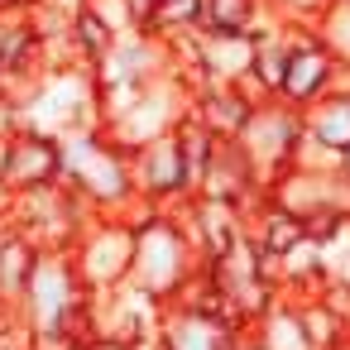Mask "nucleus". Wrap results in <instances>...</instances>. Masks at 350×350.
<instances>
[{"instance_id": "obj_1", "label": "nucleus", "mask_w": 350, "mask_h": 350, "mask_svg": "<svg viewBox=\"0 0 350 350\" xmlns=\"http://www.w3.org/2000/svg\"><path fill=\"white\" fill-rule=\"evenodd\" d=\"M206 273V259L183 221V206L173 211H149L135 226V264H130V283L139 293H149L159 307L178 302L197 278Z\"/></svg>"}, {"instance_id": "obj_2", "label": "nucleus", "mask_w": 350, "mask_h": 350, "mask_svg": "<svg viewBox=\"0 0 350 350\" xmlns=\"http://www.w3.org/2000/svg\"><path fill=\"white\" fill-rule=\"evenodd\" d=\"M63 183L96 211V216H120L135 202L130 183V154L101 130H77L63 139Z\"/></svg>"}, {"instance_id": "obj_3", "label": "nucleus", "mask_w": 350, "mask_h": 350, "mask_svg": "<svg viewBox=\"0 0 350 350\" xmlns=\"http://www.w3.org/2000/svg\"><path fill=\"white\" fill-rule=\"evenodd\" d=\"M20 125L39 130V135H53V139L92 130L96 125V72L87 63L39 72L20 96Z\"/></svg>"}, {"instance_id": "obj_4", "label": "nucleus", "mask_w": 350, "mask_h": 350, "mask_svg": "<svg viewBox=\"0 0 350 350\" xmlns=\"http://www.w3.org/2000/svg\"><path fill=\"white\" fill-rule=\"evenodd\" d=\"M68 254H72V269L87 293L125 288L130 264H135V226L120 216H92L82 226V235L68 245Z\"/></svg>"}, {"instance_id": "obj_5", "label": "nucleus", "mask_w": 350, "mask_h": 350, "mask_svg": "<svg viewBox=\"0 0 350 350\" xmlns=\"http://www.w3.org/2000/svg\"><path fill=\"white\" fill-rule=\"evenodd\" d=\"M235 144L245 149V159L254 163L259 183H273L283 168H293L297 159V144H302V111L283 106L278 96L273 101H259L254 116L245 120V130L235 135Z\"/></svg>"}, {"instance_id": "obj_6", "label": "nucleus", "mask_w": 350, "mask_h": 350, "mask_svg": "<svg viewBox=\"0 0 350 350\" xmlns=\"http://www.w3.org/2000/svg\"><path fill=\"white\" fill-rule=\"evenodd\" d=\"M130 183H135V197H144L159 211H173V206L192 202V183H187V168H183V154H178L173 135L130 149Z\"/></svg>"}, {"instance_id": "obj_7", "label": "nucleus", "mask_w": 350, "mask_h": 350, "mask_svg": "<svg viewBox=\"0 0 350 350\" xmlns=\"http://www.w3.org/2000/svg\"><path fill=\"white\" fill-rule=\"evenodd\" d=\"M345 77L350 72H340V63L326 53V44L312 29H302L297 44H293V58H288V72H283V87H278V101L293 106V111H307L326 92H336Z\"/></svg>"}, {"instance_id": "obj_8", "label": "nucleus", "mask_w": 350, "mask_h": 350, "mask_svg": "<svg viewBox=\"0 0 350 350\" xmlns=\"http://www.w3.org/2000/svg\"><path fill=\"white\" fill-rule=\"evenodd\" d=\"M245 331H250V326H245ZM235 336H240L235 326H226V321H216L211 312L187 307V302H168L163 317H159V340H163V350H230Z\"/></svg>"}, {"instance_id": "obj_9", "label": "nucleus", "mask_w": 350, "mask_h": 350, "mask_svg": "<svg viewBox=\"0 0 350 350\" xmlns=\"http://www.w3.org/2000/svg\"><path fill=\"white\" fill-rule=\"evenodd\" d=\"M39 254H44V250H39L25 230H15V226L0 230V312H15V307H20V297H25L29 278H34Z\"/></svg>"}, {"instance_id": "obj_10", "label": "nucleus", "mask_w": 350, "mask_h": 350, "mask_svg": "<svg viewBox=\"0 0 350 350\" xmlns=\"http://www.w3.org/2000/svg\"><path fill=\"white\" fill-rule=\"evenodd\" d=\"M250 336L259 350H312L307 331H302V312L288 293H278L254 321H250Z\"/></svg>"}, {"instance_id": "obj_11", "label": "nucleus", "mask_w": 350, "mask_h": 350, "mask_svg": "<svg viewBox=\"0 0 350 350\" xmlns=\"http://www.w3.org/2000/svg\"><path fill=\"white\" fill-rule=\"evenodd\" d=\"M302 125H307V135L317 144H326L331 154H345L350 149V77L336 92H326L317 106H307L302 111Z\"/></svg>"}, {"instance_id": "obj_12", "label": "nucleus", "mask_w": 350, "mask_h": 350, "mask_svg": "<svg viewBox=\"0 0 350 350\" xmlns=\"http://www.w3.org/2000/svg\"><path fill=\"white\" fill-rule=\"evenodd\" d=\"M297 312H302V331L312 340V350H350V321L326 307L321 297H293Z\"/></svg>"}, {"instance_id": "obj_13", "label": "nucleus", "mask_w": 350, "mask_h": 350, "mask_svg": "<svg viewBox=\"0 0 350 350\" xmlns=\"http://www.w3.org/2000/svg\"><path fill=\"white\" fill-rule=\"evenodd\" d=\"M264 25L259 0H206L202 5V34H254Z\"/></svg>"}, {"instance_id": "obj_14", "label": "nucleus", "mask_w": 350, "mask_h": 350, "mask_svg": "<svg viewBox=\"0 0 350 350\" xmlns=\"http://www.w3.org/2000/svg\"><path fill=\"white\" fill-rule=\"evenodd\" d=\"M202 5H206V0H159L149 34H154V39H183V34H202Z\"/></svg>"}, {"instance_id": "obj_15", "label": "nucleus", "mask_w": 350, "mask_h": 350, "mask_svg": "<svg viewBox=\"0 0 350 350\" xmlns=\"http://www.w3.org/2000/svg\"><path fill=\"white\" fill-rule=\"evenodd\" d=\"M312 34L326 44V53L340 63V72H350V0H331Z\"/></svg>"}, {"instance_id": "obj_16", "label": "nucleus", "mask_w": 350, "mask_h": 350, "mask_svg": "<svg viewBox=\"0 0 350 350\" xmlns=\"http://www.w3.org/2000/svg\"><path fill=\"white\" fill-rule=\"evenodd\" d=\"M264 5V20L269 25H283V29H317V20L326 15L331 0H259Z\"/></svg>"}, {"instance_id": "obj_17", "label": "nucleus", "mask_w": 350, "mask_h": 350, "mask_svg": "<svg viewBox=\"0 0 350 350\" xmlns=\"http://www.w3.org/2000/svg\"><path fill=\"white\" fill-rule=\"evenodd\" d=\"M77 10H87L96 25H106L116 39H130V34H139V25H135V15H130V5L125 0H77Z\"/></svg>"}, {"instance_id": "obj_18", "label": "nucleus", "mask_w": 350, "mask_h": 350, "mask_svg": "<svg viewBox=\"0 0 350 350\" xmlns=\"http://www.w3.org/2000/svg\"><path fill=\"white\" fill-rule=\"evenodd\" d=\"M125 5H130V15H135L139 34H149V25H154V10H159V0H125Z\"/></svg>"}, {"instance_id": "obj_19", "label": "nucleus", "mask_w": 350, "mask_h": 350, "mask_svg": "<svg viewBox=\"0 0 350 350\" xmlns=\"http://www.w3.org/2000/svg\"><path fill=\"white\" fill-rule=\"evenodd\" d=\"M340 178H345V183H350V149H345V154H340Z\"/></svg>"}, {"instance_id": "obj_20", "label": "nucleus", "mask_w": 350, "mask_h": 350, "mask_svg": "<svg viewBox=\"0 0 350 350\" xmlns=\"http://www.w3.org/2000/svg\"><path fill=\"white\" fill-rule=\"evenodd\" d=\"M135 350H163V340L154 336V340H144V345H135Z\"/></svg>"}, {"instance_id": "obj_21", "label": "nucleus", "mask_w": 350, "mask_h": 350, "mask_svg": "<svg viewBox=\"0 0 350 350\" xmlns=\"http://www.w3.org/2000/svg\"><path fill=\"white\" fill-rule=\"evenodd\" d=\"M0 96H5V72H0Z\"/></svg>"}]
</instances>
